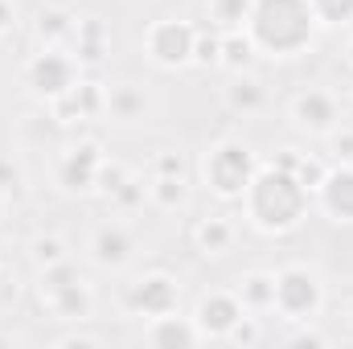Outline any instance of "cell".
<instances>
[{
	"label": "cell",
	"mask_w": 353,
	"mask_h": 349,
	"mask_svg": "<svg viewBox=\"0 0 353 349\" xmlns=\"http://www.w3.org/2000/svg\"><path fill=\"white\" fill-rule=\"evenodd\" d=\"M312 206V189L292 173V169H279L275 161L259 165L247 193H243V210H247V222L259 230V235H288L304 222Z\"/></svg>",
	"instance_id": "1"
},
{
	"label": "cell",
	"mask_w": 353,
	"mask_h": 349,
	"mask_svg": "<svg viewBox=\"0 0 353 349\" xmlns=\"http://www.w3.org/2000/svg\"><path fill=\"white\" fill-rule=\"evenodd\" d=\"M247 37L267 58H296L316 41V12L308 0H251L247 8Z\"/></svg>",
	"instance_id": "2"
},
{
	"label": "cell",
	"mask_w": 353,
	"mask_h": 349,
	"mask_svg": "<svg viewBox=\"0 0 353 349\" xmlns=\"http://www.w3.org/2000/svg\"><path fill=\"white\" fill-rule=\"evenodd\" d=\"M259 169V157L251 144L243 140H218L205 157H201V181L214 197L222 201H243L251 177Z\"/></svg>",
	"instance_id": "3"
},
{
	"label": "cell",
	"mask_w": 353,
	"mask_h": 349,
	"mask_svg": "<svg viewBox=\"0 0 353 349\" xmlns=\"http://www.w3.org/2000/svg\"><path fill=\"white\" fill-rule=\"evenodd\" d=\"M325 304V279L308 263H288L275 271V312L283 321H316Z\"/></svg>",
	"instance_id": "4"
},
{
	"label": "cell",
	"mask_w": 353,
	"mask_h": 349,
	"mask_svg": "<svg viewBox=\"0 0 353 349\" xmlns=\"http://www.w3.org/2000/svg\"><path fill=\"white\" fill-rule=\"evenodd\" d=\"M41 304L62 321H87L90 317V288L70 267V259L41 267Z\"/></svg>",
	"instance_id": "5"
},
{
	"label": "cell",
	"mask_w": 353,
	"mask_h": 349,
	"mask_svg": "<svg viewBox=\"0 0 353 349\" xmlns=\"http://www.w3.org/2000/svg\"><path fill=\"white\" fill-rule=\"evenodd\" d=\"M79 79H83L79 74V58L66 46H41L25 62V87L33 90L37 99H46V103H54L58 94H66Z\"/></svg>",
	"instance_id": "6"
},
{
	"label": "cell",
	"mask_w": 353,
	"mask_h": 349,
	"mask_svg": "<svg viewBox=\"0 0 353 349\" xmlns=\"http://www.w3.org/2000/svg\"><path fill=\"white\" fill-rule=\"evenodd\" d=\"M193 46H197V29L189 21L161 17L144 29V58L161 70H181L193 62Z\"/></svg>",
	"instance_id": "7"
},
{
	"label": "cell",
	"mask_w": 353,
	"mask_h": 349,
	"mask_svg": "<svg viewBox=\"0 0 353 349\" xmlns=\"http://www.w3.org/2000/svg\"><path fill=\"white\" fill-rule=\"evenodd\" d=\"M288 111H292V123L300 132H308V136H329L333 128H341V103H337L333 90H325V87L300 90Z\"/></svg>",
	"instance_id": "8"
},
{
	"label": "cell",
	"mask_w": 353,
	"mask_h": 349,
	"mask_svg": "<svg viewBox=\"0 0 353 349\" xmlns=\"http://www.w3.org/2000/svg\"><path fill=\"white\" fill-rule=\"evenodd\" d=\"M176 296H181V288H176L173 275H165V271H148V275H140V279H132L128 283V308L136 312V317H165V312H176Z\"/></svg>",
	"instance_id": "9"
},
{
	"label": "cell",
	"mask_w": 353,
	"mask_h": 349,
	"mask_svg": "<svg viewBox=\"0 0 353 349\" xmlns=\"http://www.w3.org/2000/svg\"><path fill=\"white\" fill-rule=\"evenodd\" d=\"M243 317H247V308H243L239 292H226V288L205 292V296L197 300V308H193V325H197L201 337H230V329H234Z\"/></svg>",
	"instance_id": "10"
},
{
	"label": "cell",
	"mask_w": 353,
	"mask_h": 349,
	"mask_svg": "<svg viewBox=\"0 0 353 349\" xmlns=\"http://www.w3.org/2000/svg\"><path fill=\"white\" fill-rule=\"evenodd\" d=\"M312 201L329 222H353V161H341L321 177Z\"/></svg>",
	"instance_id": "11"
},
{
	"label": "cell",
	"mask_w": 353,
	"mask_h": 349,
	"mask_svg": "<svg viewBox=\"0 0 353 349\" xmlns=\"http://www.w3.org/2000/svg\"><path fill=\"white\" fill-rule=\"evenodd\" d=\"M99 165H103L99 144H74L58 161V185L70 189V193H90L94 189V177H99Z\"/></svg>",
	"instance_id": "12"
},
{
	"label": "cell",
	"mask_w": 353,
	"mask_h": 349,
	"mask_svg": "<svg viewBox=\"0 0 353 349\" xmlns=\"http://www.w3.org/2000/svg\"><path fill=\"white\" fill-rule=\"evenodd\" d=\"M50 107H54V115H58L62 123L94 119V115H103V111H107V87H99V83H90V79H79L66 94H58Z\"/></svg>",
	"instance_id": "13"
},
{
	"label": "cell",
	"mask_w": 353,
	"mask_h": 349,
	"mask_svg": "<svg viewBox=\"0 0 353 349\" xmlns=\"http://www.w3.org/2000/svg\"><path fill=\"white\" fill-rule=\"evenodd\" d=\"M132 251H136V239H132V230L123 222H103L90 235V259L99 263V267H107V271L128 267Z\"/></svg>",
	"instance_id": "14"
},
{
	"label": "cell",
	"mask_w": 353,
	"mask_h": 349,
	"mask_svg": "<svg viewBox=\"0 0 353 349\" xmlns=\"http://www.w3.org/2000/svg\"><path fill=\"white\" fill-rule=\"evenodd\" d=\"M144 337H148L152 346H197V341H201V333H197L193 317H176V312L152 317V321H148V329H144Z\"/></svg>",
	"instance_id": "15"
},
{
	"label": "cell",
	"mask_w": 353,
	"mask_h": 349,
	"mask_svg": "<svg viewBox=\"0 0 353 349\" xmlns=\"http://www.w3.org/2000/svg\"><path fill=\"white\" fill-rule=\"evenodd\" d=\"M79 33V17L66 8H41L37 12V41L41 46H70Z\"/></svg>",
	"instance_id": "16"
},
{
	"label": "cell",
	"mask_w": 353,
	"mask_h": 349,
	"mask_svg": "<svg viewBox=\"0 0 353 349\" xmlns=\"http://www.w3.org/2000/svg\"><path fill=\"white\" fill-rule=\"evenodd\" d=\"M144 111H148V99L140 87H132V83L107 87V111L103 115H111L119 123H136V119H144Z\"/></svg>",
	"instance_id": "17"
},
{
	"label": "cell",
	"mask_w": 353,
	"mask_h": 349,
	"mask_svg": "<svg viewBox=\"0 0 353 349\" xmlns=\"http://www.w3.org/2000/svg\"><path fill=\"white\" fill-rule=\"evenodd\" d=\"M193 243L201 255H226L234 247V222L230 218H201L193 226Z\"/></svg>",
	"instance_id": "18"
},
{
	"label": "cell",
	"mask_w": 353,
	"mask_h": 349,
	"mask_svg": "<svg viewBox=\"0 0 353 349\" xmlns=\"http://www.w3.org/2000/svg\"><path fill=\"white\" fill-rule=\"evenodd\" d=\"M234 292H239V300H243L247 312H267V308L275 304V275H267V271H251V275L239 279Z\"/></svg>",
	"instance_id": "19"
},
{
	"label": "cell",
	"mask_w": 353,
	"mask_h": 349,
	"mask_svg": "<svg viewBox=\"0 0 353 349\" xmlns=\"http://www.w3.org/2000/svg\"><path fill=\"white\" fill-rule=\"evenodd\" d=\"M255 54H259V50H255V41L247 37V29H230V33H222L218 66H226V70L243 74V66H251V58H255Z\"/></svg>",
	"instance_id": "20"
},
{
	"label": "cell",
	"mask_w": 353,
	"mask_h": 349,
	"mask_svg": "<svg viewBox=\"0 0 353 349\" xmlns=\"http://www.w3.org/2000/svg\"><path fill=\"white\" fill-rule=\"evenodd\" d=\"M226 103H230V111L255 115V111L267 103V90H263V83H259V79H251V74H239V79L226 87Z\"/></svg>",
	"instance_id": "21"
},
{
	"label": "cell",
	"mask_w": 353,
	"mask_h": 349,
	"mask_svg": "<svg viewBox=\"0 0 353 349\" xmlns=\"http://www.w3.org/2000/svg\"><path fill=\"white\" fill-rule=\"evenodd\" d=\"M148 197L161 206V210H181L185 201H189V185H185V177H161L148 185Z\"/></svg>",
	"instance_id": "22"
},
{
	"label": "cell",
	"mask_w": 353,
	"mask_h": 349,
	"mask_svg": "<svg viewBox=\"0 0 353 349\" xmlns=\"http://www.w3.org/2000/svg\"><path fill=\"white\" fill-rule=\"evenodd\" d=\"M205 8H210V21L222 25V33H230V29H243L247 25L251 0H205Z\"/></svg>",
	"instance_id": "23"
},
{
	"label": "cell",
	"mask_w": 353,
	"mask_h": 349,
	"mask_svg": "<svg viewBox=\"0 0 353 349\" xmlns=\"http://www.w3.org/2000/svg\"><path fill=\"white\" fill-rule=\"evenodd\" d=\"M321 25H350L353 21V0H308Z\"/></svg>",
	"instance_id": "24"
},
{
	"label": "cell",
	"mask_w": 353,
	"mask_h": 349,
	"mask_svg": "<svg viewBox=\"0 0 353 349\" xmlns=\"http://www.w3.org/2000/svg\"><path fill=\"white\" fill-rule=\"evenodd\" d=\"M62 259H70V255H66V243L58 235H37L33 239V263L37 267H54V263H62Z\"/></svg>",
	"instance_id": "25"
},
{
	"label": "cell",
	"mask_w": 353,
	"mask_h": 349,
	"mask_svg": "<svg viewBox=\"0 0 353 349\" xmlns=\"http://www.w3.org/2000/svg\"><path fill=\"white\" fill-rule=\"evenodd\" d=\"M128 177H132V173H128L123 165H115V161H107V157H103V165H99V177H94V189L111 197V193H115V189H119Z\"/></svg>",
	"instance_id": "26"
},
{
	"label": "cell",
	"mask_w": 353,
	"mask_h": 349,
	"mask_svg": "<svg viewBox=\"0 0 353 349\" xmlns=\"http://www.w3.org/2000/svg\"><path fill=\"white\" fill-rule=\"evenodd\" d=\"M218 54H222V37H205L197 29V46H193V62L197 66H218Z\"/></svg>",
	"instance_id": "27"
},
{
	"label": "cell",
	"mask_w": 353,
	"mask_h": 349,
	"mask_svg": "<svg viewBox=\"0 0 353 349\" xmlns=\"http://www.w3.org/2000/svg\"><path fill=\"white\" fill-rule=\"evenodd\" d=\"M230 341H239V346H255V341H259V325H255L251 317H243V321L230 329Z\"/></svg>",
	"instance_id": "28"
},
{
	"label": "cell",
	"mask_w": 353,
	"mask_h": 349,
	"mask_svg": "<svg viewBox=\"0 0 353 349\" xmlns=\"http://www.w3.org/2000/svg\"><path fill=\"white\" fill-rule=\"evenodd\" d=\"M329 140H333V148H337V157H341V161H353V132H350V128H333V132H329Z\"/></svg>",
	"instance_id": "29"
},
{
	"label": "cell",
	"mask_w": 353,
	"mask_h": 349,
	"mask_svg": "<svg viewBox=\"0 0 353 349\" xmlns=\"http://www.w3.org/2000/svg\"><path fill=\"white\" fill-rule=\"evenodd\" d=\"M12 25H17V0H0V37L12 33Z\"/></svg>",
	"instance_id": "30"
},
{
	"label": "cell",
	"mask_w": 353,
	"mask_h": 349,
	"mask_svg": "<svg viewBox=\"0 0 353 349\" xmlns=\"http://www.w3.org/2000/svg\"><path fill=\"white\" fill-rule=\"evenodd\" d=\"M157 173H161V177H181V173H185V169H181V157H176V152H165V157H161V165H157Z\"/></svg>",
	"instance_id": "31"
},
{
	"label": "cell",
	"mask_w": 353,
	"mask_h": 349,
	"mask_svg": "<svg viewBox=\"0 0 353 349\" xmlns=\"http://www.w3.org/2000/svg\"><path fill=\"white\" fill-rule=\"evenodd\" d=\"M345 317H350V325H353V296H350V304H345Z\"/></svg>",
	"instance_id": "32"
},
{
	"label": "cell",
	"mask_w": 353,
	"mask_h": 349,
	"mask_svg": "<svg viewBox=\"0 0 353 349\" xmlns=\"http://www.w3.org/2000/svg\"><path fill=\"white\" fill-rule=\"evenodd\" d=\"M350 66H353V41H350Z\"/></svg>",
	"instance_id": "33"
}]
</instances>
